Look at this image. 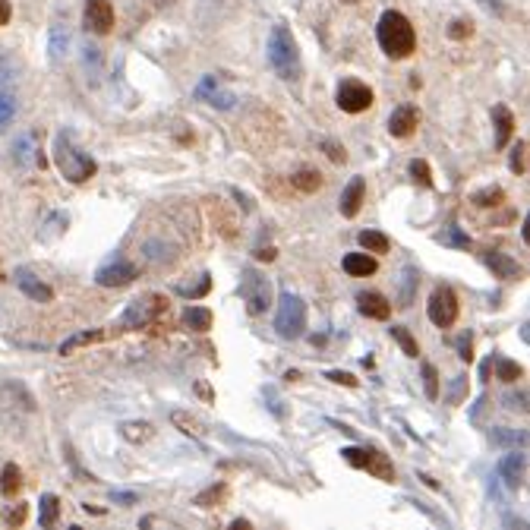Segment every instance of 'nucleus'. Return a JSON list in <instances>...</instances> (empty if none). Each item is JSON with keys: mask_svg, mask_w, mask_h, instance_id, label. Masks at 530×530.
<instances>
[{"mask_svg": "<svg viewBox=\"0 0 530 530\" xmlns=\"http://www.w3.org/2000/svg\"><path fill=\"white\" fill-rule=\"evenodd\" d=\"M502 199H505V193H502V187H486V189H477V193L471 196V202H473V206H480V208L499 206Z\"/></svg>", "mask_w": 530, "mask_h": 530, "instance_id": "nucleus-32", "label": "nucleus"}, {"mask_svg": "<svg viewBox=\"0 0 530 530\" xmlns=\"http://www.w3.org/2000/svg\"><path fill=\"white\" fill-rule=\"evenodd\" d=\"M458 357L464 360V363H471V360H473V344H471V335H461V338H458Z\"/></svg>", "mask_w": 530, "mask_h": 530, "instance_id": "nucleus-43", "label": "nucleus"}, {"mask_svg": "<svg viewBox=\"0 0 530 530\" xmlns=\"http://www.w3.org/2000/svg\"><path fill=\"white\" fill-rule=\"evenodd\" d=\"M171 420H174V426H180V432H187V436H193V439H202V436H206V423H202L199 417H193V413L174 411Z\"/></svg>", "mask_w": 530, "mask_h": 530, "instance_id": "nucleus-23", "label": "nucleus"}, {"mask_svg": "<svg viewBox=\"0 0 530 530\" xmlns=\"http://www.w3.org/2000/svg\"><path fill=\"white\" fill-rule=\"evenodd\" d=\"M83 23H86L88 32H95V35H107V32L114 29V6H111V0H86Z\"/></svg>", "mask_w": 530, "mask_h": 530, "instance_id": "nucleus-10", "label": "nucleus"}, {"mask_svg": "<svg viewBox=\"0 0 530 530\" xmlns=\"http://www.w3.org/2000/svg\"><path fill=\"white\" fill-rule=\"evenodd\" d=\"M417 124H420V111H417V107L401 105L398 111L389 117V133L398 136V139H407V136H413Z\"/></svg>", "mask_w": 530, "mask_h": 530, "instance_id": "nucleus-13", "label": "nucleus"}, {"mask_svg": "<svg viewBox=\"0 0 530 530\" xmlns=\"http://www.w3.org/2000/svg\"><path fill=\"white\" fill-rule=\"evenodd\" d=\"M329 379H331V382H338V385H348V389H353V385H357V379H353L351 372H341V370H331Z\"/></svg>", "mask_w": 530, "mask_h": 530, "instance_id": "nucleus-44", "label": "nucleus"}, {"mask_svg": "<svg viewBox=\"0 0 530 530\" xmlns=\"http://www.w3.org/2000/svg\"><path fill=\"white\" fill-rule=\"evenodd\" d=\"M290 183H294V189H300V193H316V189L322 187V174L312 171V167H303V171H297L290 177Z\"/></svg>", "mask_w": 530, "mask_h": 530, "instance_id": "nucleus-27", "label": "nucleus"}, {"mask_svg": "<svg viewBox=\"0 0 530 530\" xmlns=\"http://www.w3.org/2000/svg\"><path fill=\"white\" fill-rule=\"evenodd\" d=\"M10 23V0H0V25Z\"/></svg>", "mask_w": 530, "mask_h": 530, "instance_id": "nucleus-48", "label": "nucleus"}, {"mask_svg": "<svg viewBox=\"0 0 530 530\" xmlns=\"http://www.w3.org/2000/svg\"><path fill=\"white\" fill-rule=\"evenodd\" d=\"M256 256H259V259H265V262H271V259H275V249H259Z\"/></svg>", "mask_w": 530, "mask_h": 530, "instance_id": "nucleus-51", "label": "nucleus"}, {"mask_svg": "<svg viewBox=\"0 0 530 530\" xmlns=\"http://www.w3.org/2000/svg\"><path fill=\"white\" fill-rule=\"evenodd\" d=\"M196 98H199V101H208V105H215V107H224V111H228V107H234V95H230L228 88H221L215 76H206V79H202L199 88H196Z\"/></svg>", "mask_w": 530, "mask_h": 530, "instance_id": "nucleus-16", "label": "nucleus"}, {"mask_svg": "<svg viewBox=\"0 0 530 530\" xmlns=\"http://www.w3.org/2000/svg\"><path fill=\"white\" fill-rule=\"evenodd\" d=\"M322 148H325V155H329L335 165H344V161H348V152H344V146H338L335 139H325Z\"/></svg>", "mask_w": 530, "mask_h": 530, "instance_id": "nucleus-41", "label": "nucleus"}, {"mask_svg": "<svg viewBox=\"0 0 530 530\" xmlns=\"http://www.w3.org/2000/svg\"><path fill=\"white\" fill-rule=\"evenodd\" d=\"M376 38H379V47H382L391 60L411 57L413 47H417V32H413L411 19L398 10H385L382 16H379Z\"/></svg>", "mask_w": 530, "mask_h": 530, "instance_id": "nucleus-1", "label": "nucleus"}, {"mask_svg": "<svg viewBox=\"0 0 530 530\" xmlns=\"http://www.w3.org/2000/svg\"><path fill=\"white\" fill-rule=\"evenodd\" d=\"M6 521H10V524H23V521H25V505H19L16 512L6 514Z\"/></svg>", "mask_w": 530, "mask_h": 530, "instance_id": "nucleus-47", "label": "nucleus"}, {"mask_svg": "<svg viewBox=\"0 0 530 530\" xmlns=\"http://www.w3.org/2000/svg\"><path fill=\"white\" fill-rule=\"evenodd\" d=\"M275 329L281 338H300L303 329H307V303L300 300L297 294H281V307H278L275 316Z\"/></svg>", "mask_w": 530, "mask_h": 530, "instance_id": "nucleus-5", "label": "nucleus"}, {"mask_svg": "<svg viewBox=\"0 0 530 530\" xmlns=\"http://www.w3.org/2000/svg\"><path fill=\"white\" fill-rule=\"evenodd\" d=\"M240 297L247 303V310L253 316H259L271 307V281L262 278L256 269H243V278H240Z\"/></svg>", "mask_w": 530, "mask_h": 530, "instance_id": "nucleus-7", "label": "nucleus"}, {"mask_svg": "<svg viewBox=\"0 0 530 530\" xmlns=\"http://www.w3.org/2000/svg\"><path fill=\"white\" fill-rule=\"evenodd\" d=\"M208 290H212V278H208V275H199V281H196V284H180V288H177V294H180V297H189V300H196V297H206Z\"/></svg>", "mask_w": 530, "mask_h": 530, "instance_id": "nucleus-34", "label": "nucleus"}, {"mask_svg": "<svg viewBox=\"0 0 530 530\" xmlns=\"http://www.w3.org/2000/svg\"><path fill=\"white\" fill-rule=\"evenodd\" d=\"M13 114H16V98L10 92V66L6 60H0V133L10 126Z\"/></svg>", "mask_w": 530, "mask_h": 530, "instance_id": "nucleus-14", "label": "nucleus"}, {"mask_svg": "<svg viewBox=\"0 0 530 530\" xmlns=\"http://www.w3.org/2000/svg\"><path fill=\"white\" fill-rule=\"evenodd\" d=\"M499 473H502V480H505L508 486L518 489L521 483H524V473H527V454L524 452L505 454V458H502V464H499Z\"/></svg>", "mask_w": 530, "mask_h": 530, "instance_id": "nucleus-15", "label": "nucleus"}, {"mask_svg": "<svg viewBox=\"0 0 530 530\" xmlns=\"http://www.w3.org/2000/svg\"><path fill=\"white\" fill-rule=\"evenodd\" d=\"M357 303H360V312H363V316H370V319H389V312H391V303L385 300L382 294H376V290H366V294H360Z\"/></svg>", "mask_w": 530, "mask_h": 530, "instance_id": "nucleus-19", "label": "nucleus"}, {"mask_svg": "<svg viewBox=\"0 0 530 530\" xmlns=\"http://www.w3.org/2000/svg\"><path fill=\"white\" fill-rule=\"evenodd\" d=\"M183 325L193 331H208L212 329V312H208L206 307H189L187 312H183Z\"/></svg>", "mask_w": 530, "mask_h": 530, "instance_id": "nucleus-26", "label": "nucleus"}, {"mask_svg": "<svg viewBox=\"0 0 530 530\" xmlns=\"http://www.w3.org/2000/svg\"><path fill=\"white\" fill-rule=\"evenodd\" d=\"M391 338H395V341L401 344V351H404L407 353V357H417V353H420V348H417V341H413V335H411V331H407L404 329V325H391Z\"/></svg>", "mask_w": 530, "mask_h": 530, "instance_id": "nucleus-35", "label": "nucleus"}, {"mask_svg": "<svg viewBox=\"0 0 530 530\" xmlns=\"http://www.w3.org/2000/svg\"><path fill=\"white\" fill-rule=\"evenodd\" d=\"M57 514H60V499L54 493H45L42 495V512H38V524L54 527L57 524Z\"/></svg>", "mask_w": 530, "mask_h": 530, "instance_id": "nucleus-28", "label": "nucleus"}, {"mask_svg": "<svg viewBox=\"0 0 530 530\" xmlns=\"http://www.w3.org/2000/svg\"><path fill=\"white\" fill-rule=\"evenodd\" d=\"M13 281H16V288L23 290L29 300H35V303H51L54 300V290L47 288L38 275H32L29 269H16L13 271Z\"/></svg>", "mask_w": 530, "mask_h": 530, "instance_id": "nucleus-12", "label": "nucleus"}, {"mask_svg": "<svg viewBox=\"0 0 530 530\" xmlns=\"http://www.w3.org/2000/svg\"><path fill=\"white\" fill-rule=\"evenodd\" d=\"M486 265H489V269H493L499 278H505V281H514V278L524 275V269H521V265L514 262L512 256H505V253H493V249L486 253Z\"/></svg>", "mask_w": 530, "mask_h": 530, "instance_id": "nucleus-18", "label": "nucleus"}, {"mask_svg": "<svg viewBox=\"0 0 530 530\" xmlns=\"http://www.w3.org/2000/svg\"><path fill=\"white\" fill-rule=\"evenodd\" d=\"M120 436H124L126 442H133V445H139V442H148L155 436L152 423H146V420H130V423L120 426Z\"/></svg>", "mask_w": 530, "mask_h": 530, "instance_id": "nucleus-25", "label": "nucleus"}, {"mask_svg": "<svg viewBox=\"0 0 530 530\" xmlns=\"http://www.w3.org/2000/svg\"><path fill=\"white\" fill-rule=\"evenodd\" d=\"M344 4H357V0H344Z\"/></svg>", "mask_w": 530, "mask_h": 530, "instance_id": "nucleus-54", "label": "nucleus"}, {"mask_svg": "<svg viewBox=\"0 0 530 530\" xmlns=\"http://www.w3.org/2000/svg\"><path fill=\"white\" fill-rule=\"evenodd\" d=\"M512 171L514 174H527V142L524 139L512 148Z\"/></svg>", "mask_w": 530, "mask_h": 530, "instance_id": "nucleus-39", "label": "nucleus"}, {"mask_svg": "<svg viewBox=\"0 0 530 530\" xmlns=\"http://www.w3.org/2000/svg\"><path fill=\"white\" fill-rule=\"evenodd\" d=\"M379 262L372 259L370 253H348L344 256V271L353 278H366V275H376Z\"/></svg>", "mask_w": 530, "mask_h": 530, "instance_id": "nucleus-22", "label": "nucleus"}, {"mask_svg": "<svg viewBox=\"0 0 530 530\" xmlns=\"http://www.w3.org/2000/svg\"><path fill=\"white\" fill-rule=\"evenodd\" d=\"M196 391H199V395H202V398H212V391H208V385H202V382H199V385H196Z\"/></svg>", "mask_w": 530, "mask_h": 530, "instance_id": "nucleus-52", "label": "nucleus"}, {"mask_svg": "<svg viewBox=\"0 0 530 530\" xmlns=\"http://www.w3.org/2000/svg\"><path fill=\"white\" fill-rule=\"evenodd\" d=\"M19 489H23V471L16 464H4V471H0V493L6 499H13Z\"/></svg>", "mask_w": 530, "mask_h": 530, "instance_id": "nucleus-24", "label": "nucleus"}, {"mask_svg": "<svg viewBox=\"0 0 530 530\" xmlns=\"http://www.w3.org/2000/svg\"><path fill=\"white\" fill-rule=\"evenodd\" d=\"M363 196H366L363 177H353V180L348 183V189L341 193V215L344 218H357L360 206H363Z\"/></svg>", "mask_w": 530, "mask_h": 530, "instance_id": "nucleus-17", "label": "nucleus"}, {"mask_svg": "<svg viewBox=\"0 0 530 530\" xmlns=\"http://www.w3.org/2000/svg\"><path fill=\"white\" fill-rule=\"evenodd\" d=\"M439 243H445V247H458V249H467L471 247V237L461 234V228H445L442 234L436 237Z\"/></svg>", "mask_w": 530, "mask_h": 530, "instance_id": "nucleus-36", "label": "nucleus"}, {"mask_svg": "<svg viewBox=\"0 0 530 530\" xmlns=\"http://www.w3.org/2000/svg\"><path fill=\"white\" fill-rule=\"evenodd\" d=\"M341 454H344V461H348L351 467H357V471L372 473V477L385 480V483L395 480V467H391V461L385 458L379 448H344Z\"/></svg>", "mask_w": 530, "mask_h": 530, "instance_id": "nucleus-6", "label": "nucleus"}, {"mask_svg": "<svg viewBox=\"0 0 530 530\" xmlns=\"http://www.w3.org/2000/svg\"><path fill=\"white\" fill-rule=\"evenodd\" d=\"M114 502H126V505H130V502H136V495L133 493H114Z\"/></svg>", "mask_w": 530, "mask_h": 530, "instance_id": "nucleus-50", "label": "nucleus"}, {"mask_svg": "<svg viewBox=\"0 0 530 530\" xmlns=\"http://www.w3.org/2000/svg\"><path fill=\"white\" fill-rule=\"evenodd\" d=\"M165 310H167V300L161 294H142L139 300H133L130 307H126V312L120 316V322H117V329L120 331L146 329V325H152Z\"/></svg>", "mask_w": 530, "mask_h": 530, "instance_id": "nucleus-4", "label": "nucleus"}, {"mask_svg": "<svg viewBox=\"0 0 530 530\" xmlns=\"http://www.w3.org/2000/svg\"><path fill=\"white\" fill-rule=\"evenodd\" d=\"M224 499H228V486L215 483V486H208L206 493L196 495V505H199V508H215V505H221Z\"/></svg>", "mask_w": 530, "mask_h": 530, "instance_id": "nucleus-31", "label": "nucleus"}, {"mask_svg": "<svg viewBox=\"0 0 530 530\" xmlns=\"http://www.w3.org/2000/svg\"><path fill=\"white\" fill-rule=\"evenodd\" d=\"M136 278V265L126 262V259H114L107 265H101L98 271H95V281L101 284V288H124V284H130Z\"/></svg>", "mask_w": 530, "mask_h": 530, "instance_id": "nucleus-11", "label": "nucleus"}, {"mask_svg": "<svg viewBox=\"0 0 530 530\" xmlns=\"http://www.w3.org/2000/svg\"><path fill=\"white\" fill-rule=\"evenodd\" d=\"M423 389H426V398H432V401L439 398V372L432 363L423 366Z\"/></svg>", "mask_w": 530, "mask_h": 530, "instance_id": "nucleus-37", "label": "nucleus"}, {"mask_svg": "<svg viewBox=\"0 0 530 530\" xmlns=\"http://www.w3.org/2000/svg\"><path fill=\"white\" fill-rule=\"evenodd\" d=\"M105 338V331H79V335H73V338H66L64 344H60V353H73L76 348H86V344H95V341H101Z\"/></svg>", "mask_w": 530, "mask_h": 530, "instance_id": "nucleus-30", "label": "nucleus"}, {"mask_svg": "<svg viewBox=\"0 0 530 530\" xmlns=\"http://www.w3.org/2000/svg\"><path fill=\"white\" fill-rule=\"evenodd\" d=\"M493 439L495 442H514V445H524V432H518V436H514V432H493Z\"/></svg>", "mask_w": 530, "mask_h": 530, "instance_id": "nucleus-46", "label": "nucleus"}, {"mask_svg": "<svg viewBox=\"0 0 530 530\" xmlns=\"http://www.w3.org/2000/svg\"><path fill=\"white\" fill-rule=\"evenodd\" d=\"M411 177L420 183V187H432V174H430V165L423 158L411 161Z\"/></svg>", "mask_w": 530, "mask_h": 530, "instance_id": "nucleus-38", "label": "nucleus"}, {"mask_svg": "<svg viewBox=\"0 0 530 530\" xmlns=\"http://www.w3.org/2000/svg\"><path fill=\"white\" fill-rule=\"evenodd\" d=\"M269 64H271V70H275L281 79H288V83H297L300 73H303L297 42L284 25H275L271 35H269Z\"/></svg>", "mask_w": 530, "mask_h": 530, "instance_id": "nucleus-3", "label": "nucleus"}, {"mask_svg": "<svg viewBox=\"0 0 530 530\" xmlns=\"http://www.w3.org/2000/svg\"><path fill=\"white\" fill-rule=\"evenodd\" d=\"M16 161L19 165H25V167H32V165H42V155H38V136L35 133H25V136H19L16 139Z\"/></svg>", "mask_w": 530, "mask_h": 530, "instance_id": "nucleus-21", "label": "nucleus"}, {"mask_svg": "<svg viewBox=\"0 0 530 530\" xmlns=\"http://www.w3.org/2000/svg\"><path fill=\"white\" fill-rule=\"evenodd\" d=\"M473 35V23H467V19H454L452 25H448V38H454V42H464V38Z\"/></svg>", "mask_w": 530, "mask_h": 530, "instance_id": "nucleus-40", "label": "nucleus"}, {"mask_svg": "<svg viewBox=\"0 0 530 530\" xmlns=\"http://www.w3.org/2000/svg\"><path fill=\"white\" fill-rule=\"evenodd\" d=\"M357 240L366 253H389V237L379 234V230H360Z\"/></svg>", "mask_w": 530, "mask_h": 530, "instance_id": "nucleus-29", "label": "nucleus"}, {"mask_svg": "<svg viewBox=\"0 0 530 530\" xmlns=\"http://www.w3.org/2000/svg\"><path fill=\"white\" fill-rule=\"evenodd\" d=\"M493 120H495V146L505 148L508 139H512V133H514V117H512V111H508L505 105H495V107H493Z\"/></svg>", "mask_w": 530, "mask_h": 530, "instance_id": "nucleus-20", "label": "nucleus"}, {"mask_svg": "<svg viewBox=\"0 0 530 530\" xmlns=\"http://www.w3.org/2000/svg\"><path fill=\"white\" fill-rule=\"evenodd\" d=\"M426 312H430L432 325L452 329V325L458 322V297H454V290L448 288V284H439V288L432 290L430 303H426Z\"/></svg>", "mask_w": 530, "mask_h": 530, "instance_id": "nucleus-8", "label": "nucleus"}, {"mask_svg": "<svg viewBox=\"0 0 530 530\" xmlns=\"http://www.w3.org/2000/svg\"><path fill=\"white\" fill-rule=\"evenodd\" d=\"M464 389H467V376H458L452 382V389H448V401H452V404H461V401H464Z\"/></svg>", "mask_w": 530, "mask_h": 530, "instance_id": "nucleus-42", "label": "nucleus"}, {"mask_svg": "<svg viewBox=\"0 0 530 530\" xmlns=\"http://www.w3.org/2000/svg\"><path fill=\"white\" fill-rule=\"evenodd\" d=\"M335 101L341 111L348 114H360L372 105V88L366 83H357V79H344L338 83V92H335Z\"/></svg>", "mask_w": 530, "mask_h": 530, "instance_id": "nucleus-9", "label": "nucleus"}, {"mask_svg": "<svg viewBox=\"0 0 530 530\" xmlns=\"http://www.w3.org/2000/svg\"><path fill=\"white\" fill-rule=\"evenodd\" d=\"M54 165L64 174V180H70V183H86L98 171L95 158L73 142L70 133H60L57 139H54Z\"/></svg>", "mask_w": 530, "mask_h": 530, "instance_id": "nucleus-2", "label": "nucleus"}, {"mask_svg": "<svg viewBox=\"0 0 530 530\" xmlns=\"http://www.w3.org/2000/svg\"><path fill=\"white\" fill-rule=\"evenodd\" d=\"M155 4H171V0H155Z\"/></svg>", "mask_w": 530, "mask_h": 530, "instance_id": "nucleus-53", "label": "nucleus"}, {"mask_svg": "<svg viewBox=\"0 0 530 530\" xmlns=\"http://www.w3.org/2000/svg\"><path fill=\"white\" fill-rule=\"evenodd\" d=\"M483 10H489V13H495V16H505V4L502 0H477Z\"/></svg>", "mask_w": 530, "mask_h": 530, "instance_id": "nucleus-45", "label": "nucleus"}, {"mask_svg": "<svg viewBox=\"0 0 530 530\" xmlns=\"http://www.w3.org/2000/svg\"><path fill=\"white\" fill-rule=\"evenodd\" d=\"M495 376L502 379V382H518L521 376H524V370H521L514 360H505V357H499L495 360Z\"/></svg>", "mask_w": 530, "mask_h": 530, "instance_id": "nucleus-33", "label": "nucleus"}, {"mask_svg": "<svg viewBox=\"0 0 530 530\" xmlns=\"http://www.w3.org/2000/svg\"><path fill=\"white\" fill-rule=\"evenodd\" d=\"M524 401H527V391H521L518 398H508V404H512V407H521V411H527V404H524Z\"/></svg>", "mask_w": 530, "mask_h": 530, "instance_id": "nucleus-49", "label": "nucleus"}]
</instances>
